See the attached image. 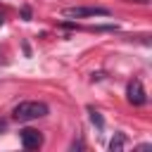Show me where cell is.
Instances as JSON below:
<instances>
[{"label": "cell", "instance_id": "1", "mask_svg": "<svg viewBox=\"0 0 152 152\" xmlns=\"http://www.w3.org/2000/svg\"><path fill=\"white\" fill-rule=\"evenodd\" d=\"M48 112H50L48 104L40 102V100H24V102H19V104L12 109V116H14V121H19V124H28V121H33V119L45 116Z\"/></svg>", "mask_w": 152, "mask_h": 152}, {"label": "cell", "instance_id": "2", "mask_svg": "<svg viewBox=\"0 0 152 152\" xmlns=\"http://www.w3.org/2000/svg\"><path fill=\"white\" fill-rule=\"evenodd\" d=\"M62 14L69 19H83V17H109L112 12L107 7H66L62 10Z\"/></svg>", "mask_w": 152, "mask_h": 152}, {"label": "cell", "instance_id": "3", "mask_svg": "<svg viewBox=\"0 0 152 152\" xmlns=\"http://www.w3.org/2000/svg\"><path fill=\"white\" fill-rule=\"evenodd\" d=\"M126 95H128V102H131V104H135V107H142V104L147 102V93H145V88H142V81H140V78H133V81L128 83Z\"/></svg>", "mask_w": 152, "mask_h": 152}, {"label": "cell", "instance_id": "4", "mask_svg": "<svg viewBox=\"0 0 152 152\" xmlns=\"http://www.w3.org/2000/svg\"><path fill=\"white\" fill-rule=\"evenodd\" d=\"M19 138H21L24 150H38V147L43 145V133L36 131V128H24V131H19Z\"/></svg>", "mask_w": 152, "mask_h": 152}, {"label": "cell", "instance_id": "5", "mask_svg": "<svg viewBox=\"0 0 152 152\" xmlns=\"http://www.w3.org/2000/svg\"><path fill=\"white\" fill-rule=\"evenodd\" d=\"M126 147V135L124 133H114V138L109 140V150L112 152H119V150H124Z\"/></svg>", "mask_w": 152, "mask_h": 152}, {"label": "cell", "instance_id": "6", "mask_svg": "<svg viewBox=\"0 0 152 152\" xmlns=\"http://www.w3.org/2000/svg\"><path fill=\"white\" fill-rule=\"evenodd\" d=\"M88 114H90V121H93V126H95L97 131H104V119H102V114H100L97 109H93V107H88Z\"/></svg>", "mask_w": 152, "mask_h": 152}, {"label": "cell", "instance_id": "7", "mask_svg": "<svg viewBox=\"0 0 152 152\" xmlns=\"http://www.w3.org/2000/svg\"><path fill=\"white\" fill-rule=\"evenodd\" d=\"M21 17L28 21V19H31V10H28V7H21Z\"/></svg>", "mask_w": 152, "mask_h": 152}, {"label": "cell", "instance_id": "8", "mask_svg": "<svg viewBox=\"0 0 152 152\" xmlns=\"http://www.w3.org/2000/svg\"><path fill=\"white\" fill-rule=\"evenodd\" d=\"M71 147H74V150H81V147H83V142H81V140H74V142H71Z\"/></svg>", "mask_w": 152, "mask_h": 152}, {"label": "cell", "instance_id": "9", "mask_svg": "<svg viewBox=\"0 0 152 152\" xmlns=\"http://www.w3.org/2000/svg\"><path fill=\"white\" fill-rule=\"evenodd\" d=\"M5 128H7V124H5V121H2V119H0V133H2V131H5Z\"/></svg>", "mask_w": 152, "mask_h": 152}]
</instances>
